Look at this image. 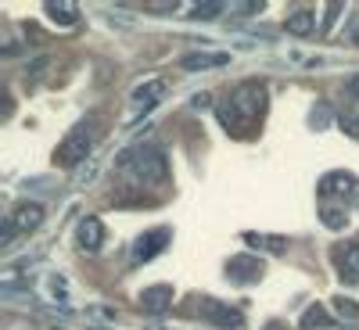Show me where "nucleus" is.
Wrapping results in <instances>:
<instances>
[{"mask_svg": "<svg viewBox=\"0 0 359 330\" xmlns=\"http://www.w3.org/2000/svg\"><path fill=\"white\" fill-rule=\"evenodd\" d=\"M266 101H269L266 86L255 83V79L233 86L230 94H226V101L219 104V123L226 130H233V133H245V130H252V123H259V118H262Z\"/></svg>", "mask_w": 359, "mask_h": 330, "instance_id": "f257e3e1", "label": "nucleus"}, {"mask_svg": "<svg viewBox=\"0 0 359 330\" xmlns=\"http://www.w3.org/2000/svg\"><path fill=\"white\" fill-rule=\"evenodd\" d=\"M118 169H126L144 187H155L169 176V162H165V151L158 144H140V147H133V151L118 155Z\"/></svg>", "mask_w": 359, "mask_h": 330, "instance_id": "f03ea898", "label": "nucleus"}, {"mask_svg": "<svg viewBox=\"0 0 359 330\" xmlns=\"http://www.w3.org/2000/svg\"><path fill=\"white\" fill-rule=\"evenodd\" d=\"M90 147H94V123H79L62 144H57V151H54V158H57V165H79L86 155H90Z\"/></svg>", "mask_w": 359, "mask_h": 330, "instance_id": "7ed1b4c3", "label": "nucleus"}, {"mask_svg": "<svg viewBox=\"0 0 359 330\" xmlns=\"http://www.w3.org/2000/svg\"><path fill=\"white\" fill-rule=\"evenodd\" d=\"M348 198H359V179L352 172H327L320 179V201H338L345 205ZM348 208V205H345Z\"/></svg>", "mask_w": 359, "mask_h": 330, "instance_id": "20e7f679", "label": "nucleus"}, {"mask_svg": "<svg viewBox=\"0 0 359 330\" xmlns=\"http://www.w3.org/2000/svg\"><path fill=\"white\" fill-rule=\"evenodd\" d=\"M169 241H172V233H169L165 226L144 233L140 241H137V248H133V262H151L155 255H162V248H165Z\"/></svg>", "mask_w": 359, "mask_h": 330, "instance_id": "39448f33", "label": "nucleus"}, {"mask_svg": "<svg viewBox=\"0 0 359 330\" xmlns=\"http://www.w3.org/2000/svg\"><path fill=\"white\" fill-rule=\"evenodd\" d=\"M226 277H230L233 284H252V280L262 277V262H259L255 255H233V259L226 262Z\"/></svg>", "mask_w": 359, "mask_h": 330, "instance_id": "423d86ee", "label": "nucleus"}, {"mask_svg": "<svg viewBox=\"0 0 359 330\" xmlns=\"http://www.w3.org/2000/svg\"><path fill=\"white\" fill-rule=\"evenodd\" d=\"M334 266H338V277L345 284H359V241L355 245H338L334 248Z\"/></svg>", "mask_w": 359, "mask_h": 330, "instance_id": "0eeeda50", "label": "nucleus"}, {"mask_svg": "<svg viewBox=\"0 0 359 330\" xmlns=\"http://www.w3.org/2000/svg\"><path fill=\"white\" fill-rule=\"evenodd\" d=\"M201 316H205L208 323H216V326H241V319H245L237 309L216 302V298H205V302H201Z\"/></svg>", "mask_w": 359, "mask_h": 330, "instance_id": "6e6552de", "label": "nucleus"}, {"mask_svg": "<svg viewBox=\"0 0 359 330\" xmlns=\"http://www.w3.org/2000/svg\"><path fill=\"white\" fill-rule=\"evenodd\" d=\"M40 223H43V205H36V201H25V205H18V208H15V216H11L15 233H33Z\"/></svg>", "mask_w": 359, "mask_h": 330, "instance_id": "1a4fd4ad", "label": "nucleus"}, {"mask_svg": "<svg viewBox=\"0 0 359 330\" xmlns=\"http://www.w3.org/2000/svg\"><path fill=\"white\" fill-rule=\"evenodd\" d=\"M162 94H165V83H162V79H151V83L137 86V90H133V115L151 111V108L162 101Z\"/></svg>", "mask_w": 359, "mask_h": 330, "instance_id": "9d476101", "label": "nucleus"}, {"mask_svg": "<svg viewBox=\"0 0 359 330\" xmlns=\"http://www.w3.org/2000/svg\"><path fill=\"white\" fill-rule=\"evenodd\" d=\"M76 241H79L83 252H97L101 241H104V226H101V219L86 216V219L79 223V230H76Z\"/></svg>", "mask_w": 359, "mask_h": 330, "instance_id": "9b49d317", "label": "nucleus"}, {"mask_svg": "<svg viewBox=\"0 0 359 330\" xmlns=\"http://www.w3.org/2000/svg\"><path fill=\"white\" fill-rule=\"evenodd\" d=\"M140 305H144L147 312H165V309L172 305V287H169V284L147 287V291L140 294Z\"/></svg>", "mask_w": 359, "mask_h": 330, "instance_id": "f8f14e48", "label": "nucleus"}, {"mask_svg": "<svg viewBox=\"0 0 359 330\" xmlns=\"http://www.w3.org/2000/svg\"><path fill=\"white\" fill-rule=\"evenodd\" d=\"M313 29H316V11L298 8V11L287 15V33H291V36H309Z\"/></svg>", "mask_w": 359, "mask_h": 330, "instance_id": "ddd939ff", "label": "nucleus"}, {"mask_svg": "<svg viewBox=\"0 0 359 330\" xmlns=\"http://www.w3.org/2000/svg\"><path fill=\"white\" fill-rule=\"evenodd\" d=\"M320 219L331 226V230H341L348 223V208L345 205H334V201H320Z\"/></svg>", "mask_w": 359, "mask_h": 330, "instance_id": "4468645a", "label": "nucleus"}, {"mask_svg": "<svg viewBox=\"0 0 359 330\" xmlns=\"http://www.w3.org/2000/svg\"><path fill=\"white\" fill-rule=\"evenodd\" d=\"M245 245H252L259 252H273V255H280L287 248L284 237H269V233H245Z\"/></svg>", "mask_w": 359, "mask_h": 330, "instance_id": "2eb2a0df", "label": "nucleus"}, {"mask_svg": "<svg viewBox=\"0 0 359 330\" xmlns=\"http://www.w3.org/2000/svg\"><path fill=\"white\" fill-rule=\"evenodd\" d=\"M43 11L57 25H76V18H79V8L76 4H65V0H62V4H54V0H50V4H43Z\"/></svg>", "mask_w": 359, "mask_h": 330, "instance_id": "dca6fc26", "label": "nucleus"}, {"mask_svg": "<svg viewBox=\"0 0 359 330\" xmlns=\"http://www.w3.org/2000/svg\"><path fill=\"white\" fill-rule=\"evenodd\" d=\"M226 62H230L226 54H187L184 57V69H191V72H198V69H219Z\"/></svg>", "mask_w": 359, "mask_h": 330, "instance_id": "f3484780", "label": "nucleus"}, {"mask_svg": "<svg viewBox=\"0 0 359 330\" xmlns=\"http://www.w3.org/2000/svg\"><path fill=\"white\" fill-rule=\"evenodd\" d=\"M334 319L327 316V309L323 305H313V309H306V316H302V330H313V326H331Z\"/></svg>", "mask_w": 359, "mask_h": 330, "instance_id": "a211bd4d", "label": "nucleus"}, {"mask_svg": "<svg viewBox=\"0 0 359 330\" xmlns=\"http://www.w3.org/2000/svg\"><path fill=\"white\" fill-rule=\"evenodd\" d=\"M334 305H338V312H341V316L359 319V309H355V302H348V298H334Z\"/></svg>", "mask_w": 359, "mask_h": 330, "instance_id": "6ab92c4d", "label": "nucleus"}, {"mask_svg": "<svg viewBox=\"0 0 359 330\" xmlns=\"http://www.w3.org/2000/svg\"><path fill=\"white\" fill-rule=\"evenodd\" d=\"M341 130L359 140V115H341Z\"/></svg>", "mask_w": 359, "mask_h": 330, "instance_id": "aec40b11", "label": "nucleus"}, {"mask_svg": "<svg viewBox=\"0 0 359 330\" xmlns=\"http://www.w3.org/2000/svg\"><path fill=\"white\" fill-rule=\"evenodd\" d=\"M219 11H226V4H201V8H194V18H208V15H219Z\"/></svg>", "mask_w": 359, "mask_h": 330, "instance_id": "412c9836", "label": "nucleus"}, {"mask_svg": "<svg viewBox=\"0 0 359 330\" xmlns=\"http://www.w3.org/2000/svg\"><path fill=\"white\" fill-rule=\"evenodd\" d=\"M345 90H348V94H352V97H359V76H352V79L345 83Z\"/></svg>", "mask_w": 359, "mask_h": 330, "instance_id": "4be33fe9", "label": "nucleus"}]
</instances>
